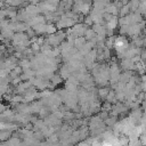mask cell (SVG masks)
<instances>
[]
</instances>
